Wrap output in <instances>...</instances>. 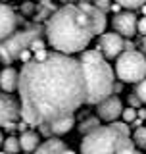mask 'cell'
<instances>
[{
  "instance_id": "obj_21",
  "label": "cell",
  "mask_w": 146,
  "mask_h": 154,
  "mask_svg": "<svg viewBox=\"0 0 146 154\" xmlns=\"http://www.w3.org/2000/svg\"><path fill=\"white\" fill-rule=\"evenodd\" d=\"M119 118H123V123H133L135 119H137V110L131 108V106H127V108H123V112H121Z\"/></svg>"
},
{
  "instance_id": "obj_39",
  "label": "cell",
  "mask_w": 146,
  "mask_h": 154,
  "mask_svg": "<svg viewBox=\"0 0 146 154\" xmlns=\"http://www.w3.org/2000/svg\"><path fill=\"white\" fill-rule=\"evenodd\" d=\"M64 154H77V152H75V150H71V148H67V150H65Z\"/></svg>"
},
{
  "instance_id": "obj_42",
  "label": "cell",
  "mask_w": 146,
  "mask_h": 154,
  "mask_svg": "<svg viewBox=\"0 0 146 154\" xmlns=\"http://www.w3.org/2000/svg\"><path fill=\"white\" fill-rule=\"evenodd\" d=\"M0 154H4V152H2V150H0Z\"/></svg>"
},
{
  "instance_id": "obj_6",
  "label": "cell",
  "mask_w": 146,
  "mask_h": 154,
  "mask_svg": "<svg viewBox=\"0 0 146 154\" xmlns=\"http://www.w3.org/2000/svg\"><path fill=\"white\" fill-rule=\"evenodd\" d=\"M115 77L119 83H140L146 79V56L138 50L121 52L115 62Z\"/></svg>"
},
{
  "instance_id": "obj_23",
  "label": "cell",
  "mask_w": 146,
  "mask_h": 154,
  "mask_svg": "<svg viewBox=\"0 0 146 154\" xmlns=\"http://www.w3.org/2000/svg\"><path fill=\"white\" fill-rule=\"evenodd\" d=\"M110 125H111V127H114L117 133L123 135V137H131V129H129L127 123H123V122H119V119H117V122H111Z\"/></svg>"
},
{
  "instance_id": "obj_27",
  "label": "cell",
  "mask_w": 146,
  "mask_h": 154,
  "mask_svg": "<svg viewBox=\"0 0 146 154\" xmlns=\"http://www.w3.org/2000/svg\"><path fill=\"white\" fill-rule=\"evenodd\" d=\"M129 106H131V108H135V110H138L140 108V106H142V104H140V100L137 98V94H129Z\"/></svg>"
},
{
  "instance_id": "obj_29",
  "label": "cell",
  "mask_w": 146,
  "mask_h": 154,
  "mask_svg": "<svg viewBox=\"0 0 146 154\" xmlns=\"http://www.w3.org/2000/svg\"><path fill=\"white\" fill-rule=\"evenodd\" d=\"M17 60H21L23 64H27V62H31V60H33V58H31V52H29V50H23L21 54H19V58H17Z\"/></svg>"
},
{
  "instance_id": "obj_41",
  "label": "cell",
  "mask_w": 146,
  "mask_h": 154,
  "mask_svg": "<svg viewBox=\"0 0 146 154\" xmlns=\"http://www.w3.org/2000/svg\"><path fill=\"white\" fill-rule=\"evenodd\" d=\"M2 2H6V0H0V4H2Z\"/></svg>"
},
{
  "instance_id": "obj_14",
  "label": "cell",
  "mask_w": 146,
  "mask_h": 154,
  "mask_svg": "<svg viewBox=\"0 0 146 154\" xmlns=\"http://www.w3.org/2000/svg\"><path fill=\"white\" fill-rule=\"evenodd\" d=\"M17 81H19V71L16 67L8 66L4 67L2 71H0V89H2V93L6 94H12L17 91Z\"/></svg>"
},
{
  "instance_id": "obj_17",
  "label": "cell",
  "mask_w": 146,
  "mask_h": 154,
  "mask_svg": "<svg viewBox=\"0 0 146 154\" xmlns=\"http://www.w3.org/2000/svg\"><path fill=\"white\" fill-rule=\"evenodd\" d=\"M100 119L96 118V116H92V118H85L81 122V125H79V133L81 135H89V133H92L94 129H98L100 127Z\"/></svg>"
},
{
  "instance_id": "obj_38",
  "label": "cell",
  "mask_w": 146,
  "mask_h": 154,
  "mask_svg": "<svg viewBox=\"0 0 146 154\" xmlns=\"http://www.w3.org/2000/svg\"><path fill=\"white\" fill-rule=\"evenodd\" d=\"M2 143H4V135H2V131H0V148H2Z\"/></svg>"
},
{
  "instance_id": "obj_11",
  "label": "cell",
  "mask_w": 146,
  "mask_h": 154,
  "mask_svg": "<svg viewBox=\"0 0 146 154\" xmlns=\"http://www.w3.org/2000/svg\"><path fill=\"white\" fill-rule=\"evenodd\" d=\"M73 125H75V118H73V116H65V118L56 119V122H52L48 125H38V135H42V137H46V139H52V137L60 139L62 135L71 131Z\"/></svg>"
},
{
  "instance_id": "obj_18",
  "label": "cell",
  "mask_w": 146,
  "mask_h": 154,
  "mask_svg": "<svg viewBox=\"0 0 146 154\" xmlns=\"http://www.w3.org/2000/svg\"><path fill=\"white\" fill-rule=\"evenodd\" d=\"M131 141H133L135 148L138 146L140 150H146V127H144V125H142V127H138V129H135Z\"/></svg>"
},
{
  "instance_id": "obj_7",
  "label": "cell",
  "mask_w": 146,
  "mask_h": 154,
  "mask_svg": "<svg viewBox=\"0 0 146 154\" xmlns=\"http://www.w3.org/2000/svg\"><path fill=\"white\" fill-rule=\"evenodd\" d=\"M96 50L104 56V60H114L123 52V38L117 33H102L96 42Z\"/></svg>"
},
{
  "instance_id": "obj_35",
  "label": "cell",
  "mask_w": 146,
  "mask_h": 154,
  "mask_svg": "<svg viewBox=\"0 0 146 154\" xmlns=\"http://www.w3.org/2000/svg\"><path fill=\"white\" fill-rule=\"evenodd\" d=\"M38 2H41V6H50L52 0H38Z\"/></svg>"
},
{
  "instance_id": "obj_31",
  "label": "cell",
  "mask_w": 146,
  "mask_h": 154,
  "mask_svg": "<svg viewBox=\"0 0 146 154\" xmlns=\"http://www.w3.org/2000/svg\"><path fill=\"white\" fill-rule=\"evenodd\" d=\"M137 118H138V119H146V110H144V108H138V110H137Z\"/></svg>"
},
{
  "instance_id": "obj_26",
  "label": "cell",
  "mask_w": 146,
  "mask_h": 154,
  "mask_svg": "<svg viewBox=\"0 0 146 154\" xmlns=\"http://www.w3.org/2000/svg\"><path fill=\"white\" fill-rule=\"evenodd\" d=\"M48 54H50V52H48L46 48H42V50H38V52H35V54H33L31 58H33V62H44L46 58H48Z\"/></svg>"
},
{
  "instance_id": "obj_28",
  "label": "cell",
  "mask_w": 146,
  "mask_h": 154,
  "mask_svg": "<svg viewBox=\"0 0 146 154\" xmlns=\"http://www.w3.org/2000/svg\"><path fill=\"white\" fill-rule=\"evenodd\" d=\"M137 33H142V35H146V17L137 19Z\"/></svg>"
},
{
  "instance_id": "obj_34",
  "label": "cell",
  "mask_w": 146,
  "mask_h": 154,
  "mask_svg": "<svg viewBox=\"0 0 146 154\" xmlns=\"http://www.w3.org/2000/svg\"><path fill=\"white\" fill-rule=\"evenodd\" d=\"M4 129H8V131H14V129H16V123H8V125H4Z\"/></svg>"
},
{
  "instance_id": "obj_1",
  "label": "cell",
  "mask_w": 146,
  "mask_h": 154,
  "mask_svg": "<svg viewBox=\"0 0 146 154\" xmlns=\"http://www.w3.org/2000/svg\"><path fill=\"white\" fill-rule=\"evenodd\" d=\"M17 93L21 119L29 125L38 127L73 116L87 98L79 60L50 52L44 62H27L19 71Z\"/></svg>"
},
{
  "instance_id": "obj_12",
  "label": "cell",
  "mask_w": 146,
  "mask_h": 154,
  "mask_svg": "<svg viewBox=\"0 0 146 154\" xmlns=\"http://www.w3.org/2000/svg\"><path fill=\"white\" fill-rule=\"evenodd\" d=\"M19 17L8 4H0V41L8 38L12 33L17 31Z\"/></svg>"
},
{
  "instance_id": "obj_13",
  "label": "cell",
  "mask_w": 146,
  "mask_h": 154,
  "mask_svg": "<svg viewBox=\"0 0 146 154\" xmlns=\"http://www.w3.org/2000/svg\"><path fill=\"white\" fill-rule=\"evenodd\" d=\"M83 12L89 16V19H90V25H92V31H94V37L96 35H102V33L106 31V23H108V19H106V14L104 12H100L98 8H94L90 2H79L77 4Z\"/></svg>"
},
{
  "instance_id": "obj_22",
  "label": "cell",
  "mask_w": 146,
  "mask_h": 154,
  "mask_svg": "<svg viewBox=\"0 0 146 154\" xmlns=\"http://www.w3.org/2000/svg\"><path fill=\"white\" fill-rule=\"evenodd\" d=\"M135 94L140 100V104H146V79H142L140 83H137L135 87Z\"/></svg>"
},
{
  "instance_id": "obj_10",
  "label": "cell",
  "mask_w": 146,
  "mask_h": 154,
  "mask_svg": "<svg viewBox=\"0 0 146 154\" xmlns=\"http://www.w3.org/2000/svg\"><path fill=\"white\" fill-rule=\"evenodd\" d=\"M96 112H98L96 118L102 119V122H108V123L117 122L121 112H123V102H121L119 96L111 94L106 100H102L100 104H96Z\"/></svg>"
},
{
  "instance_id": "obj_40",
  "label": "cell",
  "mask_w": 146,
  "mask_h": 154,
  "mask_svg": "<svg viewBox=\"0 0 146 154\" xmlns=\"http://www.w3.org/2000/svg\"><path fill=\"white\" fill-rule=\"evenodd\" d=\"M135 154H142V152H140V150H135Z\"/></svg>"
},
{
  "instance_id": "obj_25",
  "label": "cell",
  "mask_w": 146,
  "mask_h": 154,
  "mask_svg": "<svg viewBox=\"0 0 146 154\" xmlns=\"http://www.w3.org/2000/svg\"><path fill=\"white\" fill-rule=\"evenodd\" d=\"M42 48H46L44 41H42V38H35V41H33L31 45H29V52H31V54H35V52L42 50Z\"/></svg>"
},
{
  "instance_id": "obj_20",
  "label": "cell",
  "mask_w": 146,
  "mask_h": 154,
  "mask_svg": "<svg viewBox=\"0 0 146 154\" xmlns=\"http://www.w3.org/2000/svg\"><path fill=\"white\" fill-rule=\"evenodd\" d=\"M146 0H115V4H117L119 8H125L127 12H131V10H137L140 6H144Z\"/></svg>"
},
{
  "instance_id": "obj_9",
  "label": "cell",
  "mask_w": 146,
  "mask_h": 154,
  "mask_svg": "<svg viewBox=\"0 0 146 154\" xmlns=\"http://www.w3.org/2000/svg\"><path fill=\"white\" fill-rule=\"evenodd\" d=\"M111 27L121 38H131L133 35H137V16L127 10L119 12L111 19Z\"/></svg>"
},
{
  "instance_id": "obj_37",
  "label": "cell",
  "mask_w": 146,
  "mask_h": 154,
  "mask_svg": "<svg viewBox=\"0 0 146 154\" xmlns=\"http://www.w3.org/2000/svg\"><path fill=\"white\" fill-rule=\"evenodd\" d=\"M142 50L146 52V35H144V38H142ZM144 52H142V54H144Z\"/></svg>"
},
{
  "instance_id": "obj_3",
  "label": "cell",
  "mask_w": 146,
  "mask_h": 154,
  "mask_svg": "<svg viewBox=\"0 0 146 154\" xmlns=\"http://www.w3.org/2000/svg\"><path fill=\"white\" fill-rule=\"evenodd\" d=\"M79 64L87 87L85 104L96 106L108 96H111V87L115 83V75H114V67L108 64V60H104V56L96 48H90V50L81 52Z\"/></svg>"
},
{
  "instance_id": "obj_2",
  "label": "cell",
  "mask_w": 146,
  "mask_h": 154,
  "mask_svg": "<svg viewBox=\"0 0 146 154\" xmlns=\"http://www.w3.org/2000/svg\"><path fill=\"white\" fill-rule=\"evenodd\" d=\"M44 33L56 52L71 56L83 52L94 37L90 19L77 4H64L46 19Z\"/></svg>"
},
{
  "instance_id": "obj_33",
  "label": "cell",
  "mask_w": 146,
  "mask_h": 154,
  "mask_svg": "<svg viewBox=\"0 0 146 154\" xmlns=\"http://www.w3.org/2000/svg\"><path fill=\"white\" fill-rule=\"evenodd\" d=\"M110 10H111V12H115V14H119V10H121V8H119L117 4L114 2V4H111V6H110Z\"/></svg>"
},
{
  "instance_id": "obj_15",
  "label": "cell",
  "mask_w": 146,
  "mask_h": 154,
  "mask_svg": "<svg viewBox=\"0 0 146 154\" xmlns=\"http://www.w3.org/2000/svg\"><path fill=\"white\" fill-rule=\"evenodd\" d=\"M65 150H67V144L62 141V139L52 137V139H46L44 143L38 144L37 150L33 154H64Z\"/></svg>"
},
{
  "instance_id": "obj_16",
  "label": "cell",
  "mask_w": 146,
  "mask_h": 154,
  "mask_svg": "<svg viewBox=\"0 0 146 154\" xmlns=\"http://www.w3.org/2000/svg\"><path fill=\"white\" fill-rule=\"evenodd\" d=\"M17 143H19V150H25L27 154H31V152H35L37 146L41 144V135L37 131H25V133H21V137L17 139Z\"/></svg>"
},
{
  "instance_id": "obj_5",
  "label": "cell",
  "mask_w": 146,
  "mask_h": 154,
  "mask_svg": "<svg viewBox=\"0 0 146 154\" xmlns=\"http://www.w3.org/2000/svg\"><path fill=\"white\" fill-rule=\"evenodd\" d=\"M35 38H41V27L38 25H31L27 29H19V31L12 33L8 38L0 41V62L12 64L14 60L19 58L23 50H29V45Z\"/></svg>"
},
{
  "instance_id": "obj_30",
  "label": "cell",
  "mask_w": 146,
  "mask_h": 154,
  "mask_svg": "<svg viewBox=\"0 0 146 154\" xmlns=\"http://www.w3.org/2000/svg\"><path fill=\"white\" fill-rule=\"evenodd\" d=\"M29 123L27 122H23V119H19V122L16 123V129H19V131H21V133H25V131H29Z\"/></svg>"
},
{
  "instance_id": "obj_19",
  "label": "cell",
  "mask_w": 146,
  "mask_h": 154,
  "mask_svg": "<svg viewBox=\"0 0 146 154\" xmlns=\"http://www.w3.org/2000/svg\"><path fill=\"white\" fill-rule=\"evenodd\" d=\"M2 152H4V154H17V152H19V143H17V137L10 135V137L4 139V143H2Z\"/></svg>"
},
{
  "instance_id": "obj_4",
  "label": "cell",
  "mask_w": 146,
  "mask_h": 154,
  "mask_svg": "<svg viewBox=\"0 0 146 154\" xmlns=\"http://www.w3.org/2000/svg\"><path fill=\"white\" fill-rule=\"evenodd\" d=\"M131 137H123L111 125H100L92 133L85 135L81 143V154H117V150Z\"/></svg>"
},
{
  "instance_id": "obj_8",
  "label": "cell",
  "mask_w": 146,
  "mask_h": 154,
  "mask_svg": "<svg viewBox=\"0 0 146 154\" xmlns=\"http://www.w3.org/2000/svg\"><path fill=\"white\" fill-rule=\"evenodd\" d=\"M21 118V106L19 100H16L12 94H6L0 91V125L17 123Z\"/></svg>"
},
{
  "instance_id": "obj_32",
  "label": "cell",
  "mask_w": 146,
  "mask_h": 154,
  "mask_svg": "<svg viewBox=\"0 0 146 154\" xmlns=\"http://www.w3.org/2000/svg\"><path fill=\"white\" fill-rule=\"evenodd\" d=\"M65 4H79V2H89V0H62Z\"/></svg>"
},
{
  "instance_id": "obj_24",
  "label": "cell",
  "mask_w": 146,
  "mask_h": 154,
  "mask_svg": "<svg viewBox=\"0 0 146 154\" xmlns=\"http://www.w3.org/2000/svg\"><path fill=\"white\" fill-rule=\"evenodd\" d=\"M92 6L94 8H98L100 12H108L110 10V6H111V0H92Z\"/></svg>"
},
{
  "instance_id": "obj_36",
  "label": "cell",
  "mask_w": 146,
  "mask_h": 154,
  "mask_svg": "<svg viewBox=\"0 0 146 154\" xmlns=\"http://www.w3.org/2000/svg\"><path fill=\"white\" fill-rule=\"evenodd\" d=\"M23 10H25V12H31V10H33V4H25Z\"/></svg>"
}]
</instances>
